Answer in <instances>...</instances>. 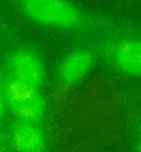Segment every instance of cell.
Segmentation results:
<instances>
[{
    "label": "cell",
    "instance_id": "obj_6",
    "mask_svg": "<svg viewBox=\"0 0 141 152\" xmlns=\"http://www.w3.org/2000/svg\"><path fill=\"white\" fill-rule=\"evenodd\" d=\"M10 142L17 152H45L46 140L38 123L18 121L10 131Z\"/></svg>",
    "mask_w": 141,
    "mask_h": 152
},
{
    "label": "cell",
    "instance_id": "obj_5",
    "mask_svg": "<svg viewBox=\"0 0 141 152\" xmlns=\"http://www.w3.org/2000/svg\"><path fill=\"white\" fill-rule=\"evenodd\" d=\"M96 55L87 47H78L69 51L57 67V78L63 86L78 84L94 69Z\"/></svg>",
    "mask_w": 141,
    "mask_h": 152
},
{
    "label": "cell",
    "instance_id": "obj_1",
    "mask_svg": "<svg viewBox=\"0 0 141 152\" xmlns=\"http://www.w3.org/2000/svg\"><path fill=\"white\" fill-rule=\"evenodd\" d=\"M19 11L39 26L78 31L89 23L87 15L70 0H15Z\"/></svg>",
    "mask_w": 141,
    "mask_h": 152
},
{
    "label": "cell",
    "instance_id": "obj_3",
    "mask_svg": "<svg viewBox=\"0 0 141 152\" xmlns=\"http://www.w3.org/2000/svg\"><path fill=\"white\" fill-rule=\"evenodd\" d=\"M103 54L108 65L117 72L141 78V38L111 39L105 45Z\"/></svg>",
    "mask_w": 141,
    "mask_h": 152
},
{
    "label": "cell",
    "instance_id": "obj_2",
    "mask_svg": "<svg viewBox=\"0 0 141 152\" xmlns=\"http://www.w3.org/2000/svg\"><path fill=\"white\" fill-rule=\"evenodd\" d=\"M1 93L13 114L18 121L38 123L45 114V101L39 88L12 77L3 78Z\"/></svg>",
    "mask_w": 141,
    "mask_h": 152
},
{
    "label": "cell",
    "instance_id": "obj_7",
    "mask_svg": "<svg viewBox=\"0 0 141 152\" xmlns=\"http://www.w3.org/2000/svg\"><path fill=\"white\" fill-rule=\"evenodd\" d=\"M6 100L4 98L2 93H0V119L3 118V115L5 113V109H6Z\"/></svg>",
    "mask_w": 141,
    "mask_h": 152
},
{
    "label": "cell",
    "instance_id": "obj_4",
    "mask_svg": "<svg viewBox=\"0 0 141 152\" xmlns=\"http://www.w3.org/2000/svg\"><path fill=\"white\" fill-rule=\"evenodd\" d=\"M12 77L39 88L45 80V67L40 56L30 48H20L14 51L7 64Z\"/></svg>",
    "mask_w": 141,
    "mask_h": 152
},
{
    "label": "cell",
    "instance_id": "obj_8",
    "mask_svg": "<svg viewBox=\"0 0 141 152\" xmlns=\"http://www.w3.org/2000/svg\"><path fill=\"white\" fill-rule=\"evenodd\" d=\"M136 152H141V136L137 142V145H136Z\"/></svg>",
    "mask_w": 141,
    "mask_h": 152
},
{
    "label": "cell",
    "instance_id": "obj_9",
    "mask_svg": "<svg viewBox=\"0 0 141 152\" xmlns=\"http://www.w3.org/2000/svg\"><path fill=\"white\" fill-rule=\"evenodd\" d=\"M4 151V147H3V145H2V142L0 141V152H3Z\"/></svg>",
    "mask_w": 141,
    "mask_h": 152
}]
</instances>
